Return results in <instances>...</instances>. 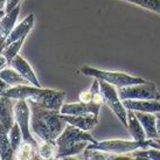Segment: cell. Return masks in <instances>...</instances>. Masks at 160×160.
<instances>
[{"instance_id": "1", "label": "cell", "mask_w": 160, "mask_h": 160, "mask_svg": "<svg viewBox=\"0 0 160 160\" xmlns=\"http://www.w3.org/2000/svg\"><path fill=\"white\" fill-rule=\"evenodd\" d=\"M28 101L31 108V129L42 142H54L62 133L67 123L60 111L46 109L33 101Z\"/></svg>"}, {"instance_id": "2", "label": "cell", "mask_w": 160, "mask_h": 160, "mask_svg": "<svg viewBox=\"0 0 160 160\" xmlns=\"http://www.w3.org/2000/svg\"><path fill=\"white\" fill-rule=\"evenodd\" d=\"M90 142L93 144L97 142V140L89 133V131H84L77 126L67 124L62 133L56 139L58 151L55 159H63L78 154L84 151Z\"/></svg>"}, {"instance_id": "3", "label": "cell", "mask_w": 160, "mask_h": 160, "mask_svg": "<svg viewBox=\"0 0 160 160\" xmlns=\"http://www.w3.org/2000/svg\"><path fill=\"white\" fill-rule=\"evenodd\" d=\"M81 72L85 76H90L97 80L105 81L108 83L112 84L113 87L117 88H123V87H129V85L140 84V83H145L146 81L142 78V77H137V76H131L125 72H118V71H105L99 70L96 68L91 67H82L81 68Z\"/></svg>"}, {"instance_id": "4", "label": "cell", "mask_w": 160, "mask_h": 160, "mask_svg": "<svg viewBox=\"0 0 160 160\" xmlns=\"http://www.w3.org/2000/svg\"><path fill=\"white\" fill-rule=\"evenodd\" d=\"M99 81V87H101V92H102L103 102L108 108L111 109V111L117 116V118L122 122V124L125 128H129L128 123V110L123 104V101L119 98L118 91L115 89V87L105 81Z\"/></svg>"}, {"instance_id": "5", "label": "cell", "mask_w": 160, "mask_h": 160, "mask_svg": "<svg viewBox=\"0 0 160 160\" xmlns=\"http://www.w3.org/2000/svg\"><path fill=\"white\" fill-rule=\"evenodd\" d=\"M147 142H137V140H120V139H112V140H102L91 144L90 142L85 148L91 150H99V151L109 152L113 154H128L137 148H147Z\"/></svg>"}, {"instance_id": "6", "label": "cell", "mask_w": 160, "mask_h": 160, "mask_svg": "<svg viewBox=\"0 0 160 160\" xmlns=\"http://www.w3.org/2000/svg\"><path fill=\"white\" fill-rule=\"evenodd\" d=\"M14 119L19 124L22 139L25 142H28L39 150L40 144L36 142L35 138L32 136L31 132V108L27 99H18L14 104Z\"/></svg>"}, {"instance_id": "7", "label": "cell", "mask_w": 160, "mask_h": 160, "mask_svg": "<svg viewBox=\"0 0 160 160\" xmlns=\"http://www.w3.org/2000/svg\"><path fill=\"white\" fill-rule=\"evenodd\" d=\"M118 95L122 101L124 99H160V92L157 87L151 82H145L140 84L129 85L118 88Z\"/></svg>"}, {"instance_id": "8", "label": "cell", "mask_w": 160, "mask_h": 160, "mask_svg": "<svg viewBox=\"0 0 160 160\" xmlns=\"http://www.w3.org/2000/svg\"><path fill=\"white\" fill-rule=\"evenodd\" d=\"M66 97V92L58 91L53 89H43V88H38L36 92L33 95V97L29 98V101L35 102L41 107L46 109H52L60 111L63 105V101Z\"/></svg>"}, {"instance_id": "9", "label": "cell", "mask_w": 160, "mask_h": 160, "mask_svg": "<svg viewBox=\"0 0 160 160\" xmlns=\"http://www.w3.org/2000/svg\"><path fill=\"white\" fill-rule=\"evenodd\" d=\"M103 104L96 102H77L63 104L60 112L63 115H95L98 117L99 110Z\"/></svg>"}, {"instance_id": "10", "label": "cell", "mask_w": 160, "mask_h": 160, "mask_svg": "<svg viewBox=\"0 0 160 160\" xmlns=\"http://www.w3.org/2000/svg\"><path fill=\"white\" fill-rule=\"evenodd\" d=\"M19 14H20V5H18L11 12L5 14L4 18L0 20V54L4 49L5 42L7 40V38L9 36L11 32L13 31L14 27H15Z\"/></svg>"}, {"instance_id": "11", "label": "cell", "mask_w": 160, "mask_h": 160, "mask_svg": "<svg viewBox=\"0 0 160 160\" xmlns=\"http://www.w3.org/2000/svg\"><path fill=\"white\" fill-rule=\"evenodd\" d=\"M8 66L14 68L20 75H22L26 80L29 81L31 84L35 85V87H41L40 82H39V80H38V77H36L34 70H33L32 67L29 66V63L27 62L22 56H20L19 54L17 55V56H14V58L9 61Z\"/></svg>"}, {"instance_id": "12", "label": "cell", "mask_w": 160, "mask_h": 160, "mask_svg": "<svg viewBox=\"0 0 160 160\" xmlns=\"http://www.w3.org/2000/svg\"><path fill=\"white\" fill-rule=\"evenodd\" d=\"M123 104L126 108V110L150 113L160 112V102L156 99H124Z\"/></svg>"}, {"instance_id": "13", "label": "cell", "mask_w": 160, "mask_h": 160, "mask_svg": "<svg viewBox=\"0 0 160 160\" xmlns=\"http://www.w3.org/2000/svg\"><path fill=\"white\" fill-rule=\"evenodd\" d=\"M61 117L67 124L77 126L84 131H90L98 124V117L95 115H63L61 113Z\"/></svg>"}, {"instance_id": "14", "label": "cell", "mask_w": 160, "mask_h": 160, "mask_svg": "<svg viewBox=\"0 0 160 160\" xmlns=\"http://www.w3.org/2000/svg\"><path fill=\"white\" fill-rule=\"evenodd\" d=\"M13 101L15 99L6 96H0V124L4 125L8 131L15 123Z\"/></svg>"}, {"instance_id": "15", "label": "cell", "mask_w": 160, "mask_h": 160, "mask_svg": "<svg viewBox=\"0 0 160 160\" xmlns=\"http://www.w3.org/2000/svg\"><path fill=\"white\" fill-rule=\"evenodd\" d=\"M34 21H35L34 14L27 15L26 18L23 19L18 26L14 27L13 31L11 32V34H9V36L7 38L6 42H5V47L8 46L9 43H12V42H14V41L20 40L21 38H27V35L29 34V32L32 31V28L34 26Z\"/></svg>"}, {"instance_id": "16", "label": "cell", "mask_w": 160, "mask_h": 160, "mask_svg": "<svg viewBox=\"0 0 160 160\" xmlns=\"http://www.w3.org/2000/svg\"><path fill=\"white\" fill-rule=\"evenodd\" d=\"M134 115L137 116L139 122L142 123V128L145 130L147 139H153V138H160L158 130H157V116L150 112H140L134 111Z\"/></svg>"}, {"instance_id": "17", "label": "cell", "mask_w": 160, "mask_h": 160, "mask_svg": "<svg viewBox=\"0 0 160 160\" xmlns=\"http://www.w3.org/2000/svg\"><path fill=\"white\" fill-rule=\"evenodd\" d=\"M9 131L2 124H0V159H15V151L9 140Z\"/></svg>"}, {"instance_id": "18", "label": "cell", "mask_w": 160, "mask_h": 160, "mask_svg": "<svg viewBox=\"0 0 160 160\" xmlns=\"http://www.w3.org/2000/svg\"><path fill=\"white\" fill-rule=\"evenodd\" d=\"M128 123H129L128 129H129L132 139L137 142H145L146 140L145 130L142 128V123L137 118V116L134 115L133 110H128Z\"/></svg>"}, {"instance_id": "19", "label": "cell", "mask_w": 160, "mask_h": 160, "mask_svg": "<svg viewBox=\"0 0 160 160\" xmlns=\"http://www.w3.org/2000/svg\"><path fill=\"white\" fill-rule=\"evenodd\" d=\"M0 78L8 83L11 87L20 84H31L29 81L26 80L22 75H20L18 71L11 66H6L0 70Z\"/></svg>"}, {"instance_id": "20", "label": "cell", "mask_w": 160, "mask_h": 160, "mask_svg": "<svg viewBox=\"0 0 160 160\" xmlns=\"http://www.w3.org/2000/svg\"><path fill=\"white\" fill-rule=\"evenodd\" d=\"M15 159H41V157L38 148L28 142H22L18 151L15 152Z\"/></svg>"}, {"instance_id": "21", "label": "cell", "mask_w": 160, "mask_h": 160, "mask_svg": "<svg viewBox=\"0 0 160 160\" xmlns=\"http://www.w3.org/2000/svg\"><path fill=\"white\" fill-rule=\"evenodd\" d=\"M133 159H146V160H160V150L156 147L151 148H137L130 153Z\"/></svg>"}, {"instance_id": "22", "label": "cell", "mask_w": 160, "mask_h": 160, "mask_svg": "<svg viewBox=\"0 0 160 160\" xmlns=\"http://www.w3.org/2000/svg\"><path fill=\"white\" fill-rule=\"evenodd\" d=\"M58 151L56 140L54 142H42L39 146V153L41 159H55Z\"/></svg>"}, {"instance_id": "23", "label": "cell", "mask_w": 160, "mask_h": 160, "mask_svg": "<svg viewBox=\"0 0 160 160\" xmlns=\"http://www.w3.org/2000/svg\"><path fill=\"white\" fill-rule=\"evenodd\" d=\"M25 40H26V38H21L20 40L14 41V42L9 43L8 46H6V47L2 49L1 54L4 55L5 58H7L8 63H9V61L14 58V56H17V55L19 54V52H20V49H21V47H22Z\"/></svg>"}, {"instance_id": "24", "label": "cell", "mask_w": 160, "mask_h": 160, "mask_svg": "<svg viewBox=\"0 0 160 160\" xmlns=\"http://www.w3.org/2000/svg\"><path fill=\"white\" fill-rule=\"evenodd\" d=\"M9 140H11V144H12V146H13L14 151L17 152L18 151V148L20 147V145L22 144L23 139H22V132H21V129H20V126L19 124L15 122L13 124V126L9 130Z\"/></svg>"}, {"instance_id": "25", "label": "cell", "mask_w": 160, "mask_h": 160, "mask_svg": "<svg viewBox=\"0 0 160 160\" xmlns=\"http://www.w3.org/2000/svg\"><path fill=\"white\" fill-rule=\"evenodd\" d=\"M125 1L132 2V4L138 5L142 8L150 9L152 12L160 14V0H125Z\"/></svg>"}, {"instance_id": "26", "label": "cell", "mask_w": 160, "mask_h": 160, "mask_svg": "<svg viewBox=\"0 0 160 160\" xmlns=\"http://www.w3.org/2000/svg\"><path fill=\"white\" fill-rule=\"evenodd\" d=\"M92 92L89 90H85V91H82L80 93V101L81 102H84V103H89V102H92Z\"/></svg>"}, {"instance_id": "27", "label": "cell", "mask_w": 160, "mask_h": 160, "mask_svg": "<svg viewBox=\"0 0 160 160\" xmlns=\"http://www.w3.org/2000/svg\"><path fill=\"white\" fill-rule=\"evenodd\" d=\"M21 0H6V7H5V12L8 13L12 9H14L18 5H20Z\"/></svg>"}, {"instance_id": "28", "label": "cell", "mask_w": 160, "mask_h": 160, "mask_svg": "<svg viewBox=\"0 0 160 160\" xmlns=\"http://www.w3.org/2000/svg\"><path fill=\"white\" fill-rule=\"evenodd\" d=\"M147 145L150 147H156L160 150V138H153V139H146Z\"/></svg>"}, {"instance_id": "29", "label": "cell", "mask_w": 160, "mask_h": 160, "mask_svg": "<svg viewBox=\"0 0 160 160\" xmlns=\"http://www.w3.org/2000/svg\"><path fill=\"white\" fill-rule=\"evenodd\" d=\"M11 88V85L8 83H6L4 80L0 78V96H4V93Z\"/></svg>"}, {"instance_id": "30", "label": "cell", "mask_w": 160, "mask_h": 160, "mask_svg": "<svg viewBox=\"0 0 160 160\" xmlns=\"http://www.w3.org/2000/svg\"><path fill=\"white\" fill-rule=\"evenodd\" d=\"M6 66H8V61H7V58H5L2 54H0V70L4 67H6Z\"/></svg>"}, {"instance_id": "31", "label": "cell", "mask_w": 160, "mask_h": 160, "mask_svg": "<svg viewBox=\"0 0 160 160\" xmlns=\"http://www.w3.org/2000/svg\"><path fill=\"white\" fill-rule=\"evenodd\" d=\"M157 116V130H158V133L160 136V112L156 113Z\"/></svg>"}, {"instance_id": "32", "label": "cell", "mask_w": 160, "mask_h": 160, "mask_svg": "<svg viewBox=\"0 0 160 160\" xmlns=\"http://www.w3.org/2000/svg\"><path fill=\"white\" fill-rule=\"evenodd\" d=\"M6 7V0H0V9H4Z\"/></svg>"}, {"instance_id": "33", "label": "cell", "mask_w": 160, "mask_h": 160, "mask_svg": "<svg viewBox=\"0 0 160 160\" xmlns=\"http://www.w3.org/2000/svg\"><path fill=\"white\" fill-rule=\"evenodd\" d=\"M5 14H6V12H5L4 9H0V20H1V19L4 18Z\"/></svg>"}]
</instances>
